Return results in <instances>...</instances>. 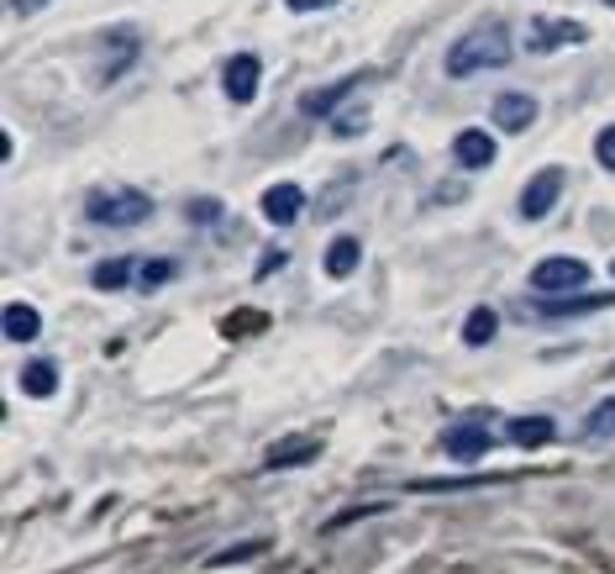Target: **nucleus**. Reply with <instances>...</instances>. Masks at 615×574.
<instances>
[{
    "label": "nucleus",
    "mask_w": 615,
    "mask_h": 574,
    "mask_svg": "<svg viewBox=\"0 0 615 574\" xmlns=\"http://www.w3.org/2000/svg\"><path fill=\"white\" fill-rule=\"evenodd\" d=\"M505 63H510V32H505V22H479V27H469L447 48V74L453 80H469L479 69H505Z\"/></svg>",
    "instance_id": "1"
},
{
    "label": "nucleus",
    "mask_w": 615,
    "mask_h": 574,
    "mask_svg": "<svg viewBox=\"0 0 615 574\" xmlns=\"http://www.w3.org/2000/svg\"><path fill=\"white\" fill-rule=\"evenodd\" d=\"M85 216L95 227H143L153 216V195L132 190V184H117V190H95L85 201Z\"/></svg>",
    "instance_id": "2"
},
{
    "label": "nucleus",
    "mask_w": 615,
    "mask_h": 574,
    "mask_svg": "<svg viewBox=\"0 0 615 574\" xmlns=\"http://www.w3.org/2000/svg\"><path fill=\"white\" fill-rule=\"evenodd\" d=\"M584 285H589V264H584V259H542V264L531 270V290H536L542 301L568 296V290H584Z\"/></svg>",
    "instance_id": "3"
},
{
    "label": "nucleus",
    "mask_w": 615,
    "mask_h": 574,
    "mask_svg": "<svg viewBox=\"0 0 615 574\" xmlns=\"http://www.w3.org/2000/svg\"><path fill=\"white\" fill-rule=\"evenodd\" d=\"M442 449H447V458H458V464H479V458L495 449V432L484 422H453L442 432Z\"/></svg>",
    "instance_id": "4"
},
{
    "label": "nucleus",
    "mask_w": 615,
    "mask_h": 574,
    "mask_svg": "<svg viewBox=\"0 0 615 574\" xmlns=\"http://www.w3.org/2000/svg\"><path fill=\"white\" fill-rule=\"evenodd\" d=\"M589 32L579 22H553V16H531L527 27V53H553V48H568V43H584Z\"/></svg>",
    "instance_id": "5"
},
{
    "label": "nucleus",
    "mask_w": 615,
    "mask_h": 574,
    "mask_svg": "<svg viewBox=\"0 0 615 574\" xmlns=\"http://www.w3.org/2000/svg\"><path fill=\"white\" fill-rule=\"evenodd\" d=\"M258 80H264V63L253 59V53H237V59L227 63V74H221V91H227L232 106H248V100L258 95Z\"/></svg>",
    "instance_id": "6"
},
{
    "label": "nucleus",
    "mask_w": 615,
    "mask_h": 574,
    "mask_svg": "<svg viewBox=\"0 0 615 574\" xmlns=\"http://www.w3.org/2000/svg\"><path fill=\"white\" fill-rule=\"evenodd\" d=\"M557 195H563V169L531 175V184L521 190V216H527V222H542V216L557 206Z\"/></svg>",
    "instance_id": "7"
},
{
    "label": "nucleus",
    "mask_w": 615,
    "mask_h": 574,
    "mask_svg": "<svg viewBox=\"0 0 615 574\" xmlns=\"http://www.w3.org/2000/svg\"><path fill=\"white\" fill-rule=\"evenodd\" d=\"M137 53H143V43H137V32H111L106 37V48H100V80H121L132 63H137Z\"/></svg>",
    "instance_id": "8"
},
{
    "label": "nucleus",
    "mask_w": 615,
    "mask_h": 574,
    "mask_svg": "<svg viewBox=\"0 0 615 574\" xmlns=\"http://www.w3.org/2000/svg\"><path fill=\"white\" fill-rule=\"evenodd\" d=\"M453 158H458L463 169H490V164H495V137H490L484 127H463V132L453 137Z\"/></svg>",
    "instance_id": "9"
},
{
    "label": "nucleus",
    "mask_w": 615,
    "mask_h": 574,
    "mask_svg": "<svg viewBox=\"0 0 615 574\" xmlns=\"http://www.w3.org/2000/svg\"><path fill=\"white\" fill-rule=\"evenodd\" d=\"M531 121H536V100L521 91H505L495 100V127H505V132H527Z\"/></svg>",
    "instance_id": "10"
},
{
    "label": "nucleus",
    "mask_w": 615,
    "mask_h": 574,
    "mask_svg": "<svg viewBox=\"0 0 615 574\" xmlns=\"http://www.w3.org/2000/svg\"><path fill=\"white\" fill-rule=\"evenodd\" d=\"M300 212H305V190H300V184H274V190H264V216L274 227L294 222Z\"/></svg>",
    "instance_id": "11"
},
{
    "label": "nucleus",
    "mask_w": 615,
    "mask_h": 574,
    "mask_svg": "<svg viewBox=\"0 0 615 574\" xmlns=\"http://www.w3.org/2000/svg\"><path fill=\"white\" fill-rule=\"evenodd\" d=\"M505 432H510V443H521V449H542V443L557 438V422L553 417H516Z\"/></svg>",
    "instance_id": "12"
},
{
    "label": "nucleus",
    "mask_w": 615,
    "mask_h": 574,
    "mask_svg": "<svg viewBox=\"0 0 615 574\" xmlns=\"http://www.w3.org/2000/svg\"><path fill=\"white\" fill-rule=\"evenodd\" d=\"M37 333H43V316H37L27 301L5 306V337H11V343H32Z\"/></svg>",
    "instance_id": "13"
},
{
    "label": "nucleus",
    "mask_w": 615,
    "mask_h": 574,
    "mask_svg": "<svg viewBox=\"0 0 615 574\" xmlns=\"http://www.w3.org/2000/svg\"><path fill=\"white\" fill-rule=\"evenodd\" d=\"M605 306H611V296H574V301L563 296V301H542L536 316H547V322L553 316H589V311H605Z\"/></svg>",
    "instance_id": "14"
},
{
    "label": "nucleus",
    "mask_w": 615,
    "mask_h": 574,
    "mask_svg": "<svg viewBox=\"0 0 615 574\" xmlns=\"http://www.w3.org/2000/svg\"><path fill=\"white\" fill-rule=\"evenodd\" d=\"M316 454H322L316 438H290V443L268 449V469H294V464H305V458H316Z\"/></svg>",
    "instance_id": "15"
},
{
    "label": "nucleus",
    "mask_w": 615,
    "mask_h": 574,
    "mask_svg": "<svg viewBox=\"0 0 615 574\" xmlns=\"http://www.w3.org/2000/svg\"><path fill=\"white\" fill-rule=\"evenodd\" d=\"M358 259H363V242H358V238H337L331 248H326V274H331V279H348V274L358 270Z\"/></svg>",
    "instance_id": "16"
},
{
    "label": "nucleus",
    "mask_w": 615,
    "mask_h": 574,
    "mask_svg": "<svg viewBox=\"0 0 615 574\" xmlns=\"http://www.w3.org/2000/svg\"><path fill=\"white\" fill-rule=\"evenodd\" d=\"M348 91H358V80H337L331 91H311L305 100H300V111H305V117H331V111H337V100H342Z\"/></svg>",
    "instance_id": "17"
},
{
    "label": "nucleus",
    "mask_w": 615,
    "mask_h": 574,
    "mask_svg": "<svg viewBox=\"0 0 615 574\" xmlns=\"http://www.w3.org/2000/svg\"><path fill=\"white\" fill-rule=\"evenodd\" d=\"M53 385H59V363L32 359L27 369H22V395H53Z\"/></svg>",
    "instance_id": "18"
},
{
    "label": "nucleus",
    "mask_w": 615,
    "mask_h": 574,
    "mask_svg": "<svg viewBox=\"0 0 615 574\" xmlns=\"http://www.w3.org/2000/svg\"><path fill=\"white\" fill-rule=\"evenodd\" d=\"M495 333H499V316L490 311V306H479L469 322H463V343H469V348H484V343H490Z\"/></svg>",
    "instance_id": "19"
},
{
    "label": "nucleus",
    "mask_w": 615,
    "mask_h": 574,
    "mask_svg": "<svg viewBox=\"0 0 615 574\" xmlns=\"http://www.w3.org/2000/svg\"><path fill=\"white\" fill-rule=\"evenodd\" d=\"M584 438H589V443H605V438H615V395H611V400H600V406L584 417Z\"/></svg>",
    "instance_id": "20"
},
{
    "label": "nucleus",
    "mask_w": 615,
    "mask_h": 574,
    "mask_svg": "<svg viewBox=\"0 0 615 574\" xmlns=\"http://www.w3.org/2000/svg\"><path fill=\"white\" fill-rule=\"evenodd\" d=\"M132 270H137L132 259H106V264H95L89 279H95V290H121V285L132 279Z\"/></svg>",
    "instance_id": "21"
},
{
    "label": "nucleus",
    "mask_w": 615,
    "mask_h": 574,
    "mask_svg": "<svg viewBox=\"0 0 615 574\" xmlns=\"http://www.w3.org/2000/svg\"><path fill=\"white\" fill-rule=\"evenodd\" d=\"M169 279H174V264H169V259H147L143 274H137L143 290H158V285H169Z\"/></svg>",
    "instance_id": "22"
},
{
    "label": "nucleus",
    "mask_w": 615,
    "mask_h": 574,
    "mask_svg": "<svg viewBox=\"0 0 615 574\" xmlns=\"http://www.w3.org/2000/svg\"><path fill=\"white\" fill-rule=\"evenodd\" d=\"M264 538H253V543H237V548H227V553H216L210 559V570H227V564H237V559H253V553H264Z\"/></svg>",
    "instance_id": "23"
},
{
    "label": "nucleus",
    "mask_w": 615,
    "mask_h": 574,
    "mask_svg": "<svg viewBox=\"0 0 615 574\" xmlns=\"http://www.w3.org/2000/svg\"><path fill=\"white\" fill-rule=\"evenodd\" d=\"M594 158H600V164L615 175V127H605V132L594 137Z\"/></svg>",
    "instance_id": "24"
},
{
    "label": "nucleus",
    "mask_w": 615,
    "mask_h": 574,
    "mask_svg": "<svg viewBox=\"0 0 615 574\" xmlns=\"http://www.w3.org/2000/svg\"><path fill=\"white\" fill-rule=\"evenodd\" d=\"M184 216H190V222H216V216H221V206H216V201H190V206H184Z\"/></svg>",
    "instance_id": "25"
},
{
    "label": "nucleus",
    "mask_w": 615,
    "mask_h": 574,
    "mask_svg": "<svg viewBox=\"0 0 615 574\" xmlns=\"http://www.w3.org/2000/svg\"><path fill=\"white\" fill-rule=\"evenodd\" d=\"M363 127H369V117H363V111H352V117L337 121V132H342V137H352V132H363Z\"/></svg>",
    "instance_id": "26"
},
{
    "label": "nucleus",
    "mask_w": 615,
    "mask_h": 574,
    "mask_svg": "<svg viewBox=\"0 0 615 574\" xmlns=\"http://www.w3.org/2000/svg\"><path fill=\"white\" fill-rule=\"evenodd\" d=\"M5 5H11V11H16V16H37V11H43V5H48V0H5Z\"/></svg>",
    "instance_id": "27"
},
{
    "label": "nucleus",
    "mask_w": 615,
    "mask_h": 574,
    "mask_svg": "<svg viewBox=\"0 0 615 574\" xmlns=\"http://www.w3.org/2000/svg\"><path fill=\"white\" fill-rule=\"evenodd\" d=\"M279 264H285V253H279V248H274V253H264V264H258V279H268V274L279 270Z\"/></svg>",
    "instance_id": "28"
},
{
    "label": "nucleus",
    "mask_w": 615,
    "mask_h": 574,
    "mask_svg": "<svg viewBox=\"0 0 615 574\" xmlns=\"http://www.w3.org/2000/svg\"><path fill=\"white\" fill-rule=\"evenodd\" d=\"M290 11H322V5H337V0H285Z\"/></svg>",
    "instance_id": "29"
},
{
    "label": "nucleus",
    "mask_w": 615,
    "mask_h": 574,
    "mask_svg": "<svg viewBox=\"0 0 615 574\" xmlns=\"http://www.w3.org/2000/svg\"><path fill=\"white\" fill-rule=\"evenodd\" d=\"M611 274H615V264H611Z\"/></svg>",
    "instance_id": "30"
},
{
    "label": "nucleus",
    "mask_w": 615,
    "mask_h": 574,
    "mask_svg": "<svg viewBox=\"0 0 615 574\" xmlns=\"http://www.w3.org/2000/svg\"><path fill=\"white\" fill-rule=\"evenodd\" d=\"M611 5H615V0H611Z\"/></svg>",
    "instance_id": "31"
}]
</instances>
